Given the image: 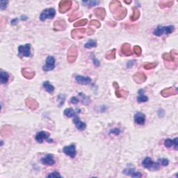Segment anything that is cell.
Segmentation results:
<instances>
[{
	"label": "cell",
	"instance_id": "1",
	"mask_svg": "<svg viewBox=\"0 0 178 178\" xmlns=\"http://www.w3.org/2000/svg\"><path fill=\"white\" fill-rule=\"evenodd\" d=\"M165 63H172V69H176L177 67V52L175 50H171L169 53H164L162 56Z\"/></svg>",
	"mask_w": 178,
	"mask_h": 178
},
{
	"label": "cell",
	"instance_id": "2",
	"mask_svg": "<svg viewBox=\"0 0 178 178\" xmlns=\"http://www.w3.org/2000/svg\"><path fill=\"white\" fill-rule=\"evenodd\" d=\"M174 31L173 26H168V27H164V26L159 25L156 29L154 30L153 33L157 36H161L163 34H170Z\"/></svg>",
	"mask_w": 178,
	"mask_h": 178
},
{
	"label": "cell",
	"instance_id": "3",
	"mask_svg": "<svg viewBox=\"0 0 178 178\" xmlns=\"http://www.w3.org/2000/svg\"><path fill=\"white\" fill-rule=\"evenodd\" d=\"M142 165L145 169L151 171H157L159 169V163L153 162V159L150 157H146L142 161Z\"/></svg>",
	"mask_w": 178,
	"mask_h": 178
},
{
	"label": "cell",
	"instance_id": "4",
	"mask_svg": "<svg viewBox=\"0 0 178 178\" xmlns=\"http://www.w3.org/2000/svg\"><path fill=\"white\" fill-rule=\"evenodd\" d=\"M78 57V49L76 45H72L67 53V60L69 63H73Z\"/></svg>",
	"mask_w": 178,
	"mask_h": 178
},
{
	"label": "cell",
	"instance_id": "5",
	"mask_svg": "<svg viewBox=\"0 0 178 178\" xmlns=\"http://www.w3.org/2000/svg\"><path fill=\"white\" fill-rule=\"evenodd\" d=\"M56 15V11L53 8H49L43 10L40 15L41 21H45L47 19H53Z\"/></svg>",
	"mask_w": 178,
	"mask_h": 178
},
{
	"label": "cell",
	"instance_id": "6",
	"mask_svg": "<svg viewBox=\"0 0 178 178\" xmlns=\"http://www.w3.org/2000/svg\"><path fill=\"white\" fill-rule=\"evenodd\" d=\"M18 51L19 54L18 56L22 57H31V45L30 44H26L25 45H22L18 47Z\"/></svg>",
	"mask_w": 178,
	"mask_h": 178
},
{
	"label": "cell",
	"instance_id": "7",
	"mask_svg": "<svg viewBox=\"0 0 178 178\" xmlns=\"http://www.w3.org/2000/svg\"><path fill=\"white\" fill-rule=\"evenodd\" d=\"M73 2L70 0H63V1H60L59 10L61 13H65L71 9Z\"/></svg>",
	"mask_w": 178,
	"mask_h": 178
},
{
	"label": "cell",
	"instance_id": "8",
	"mask_svg": "<svg viewBox=\"0 0 178 178\" xmlns=\"http://www.w3.org/2000/svg\"><path fill=\"white\" fill-rule=\"evenodd\" d=\"M113 13V17L117 20H121L123 18H125V16L127 15V9L124 7H120L116 11H115Z\"/></svg>",
	"mask_w": 178,
	"mask_h": 178
},
{
	"label": "cell",
	"instance_id": "9",
	"mask_svg": "<svg viewBox=\"0 0 178 178\" xmlns=\"http://www.w3.org/2000/svg\"><path fill=\"white\" fill-rule=\"evenodd\" d=\"M55 66V59L52 56H49L46 59V64L44 65L43 70L44 71H50L54 68Z\"/></svg>",
	"mask_w": 178,
	"mask_h": 178
},
{
	"label": "cell",
	"instance_id": "10",
	"mask_svg": "<svg viewBox=\"0 0 178 178\" xmlns=\"http://www.w3.org/2000/svg\"><path fill=\"white\" fill-rule=\"evenodd\" d=\"M113 86L114 88L116 90V95L117 97H123V98H126L127 97L128 95H129V93L125 90H121L119 88V85L117 82L114 81L113 84Z\"/></svg>",
	"mask_w": 178,
	"mask_h": 178
},
{
	"label": "cell",
	"instance_id": "11",
	"mask_svg": "<svg viewBox=\"0 0 178 178\" xmlns=\"http://www.w3.org/2000/svg\"><path fill=\"white\" fill-rule=\"evenodd\" d=\"M86 32V29L84 28L74 29L71 31V36L74 39H81L84 37Z\"/></svg>",
	"mask_w": 178,
	"mask_h": 178
},
{
	"label": "cell",
	"instance_id": "12",
	"mask_svg": "<svg viewBox=\"0 0 178 178\" xmlns=\"http://www.w3.org/2000/svg\"><path fill=\"white\" fill-rule=\"evenodd\" d=\"M63 153L65 155L69 156L70 157L74 158L76 156L77 152H76V146L74 144H71L68 146H65L63 147Z\"/></svg>",
	"mask_w": 178,
	"mask_h": 178
},
{
	"label": "cell",
	"instance_id": "13",
	"mask_svg": "<svg viewBox=\"0 0 178 178\" xmlns=\"http://www.w3.org/2000/svg\"><path fill=\"white\" fill-rule=\"evenodd\" d=\"M177 94V90L173 87H169L164 89L161 92V95L164 97H168L172 95H175Z\"/></svg>",
	"mask_w": 178,
	"mask_h": 178
},
{
	"label": "cell",
	"instance_id": "14",
	"mask_svg": "<svg viewBox=\"0 0 178 178\" xmlns=\"http://www.w3.org/2000/svg\"><path fill=\"white\" fill-rule=\"evenodd\" d=\"M25 103L27 107L31 110L37 109L39 107V102L36 100L31 98V97H28V98L26 99Z\"/></svg>",
	"mask_w": 178,
	"mask_h": 178
},
{
	"label": "cell",
	"instance_id": "15",
	"mask_svg": "<svg viewBox=\"0 0 178 178\" xmlns=\"http://www.w3.org/2000/svg\"><path fill=\"white\" fill-rule=\"evenodd\" d=\"M67 25L64 20H59L54 23V29L56 31H63L66 29Z\"/></svg>",
	"mask_w": 178,
	"mask_h": 178
},
{
	"label": "cell",
	"instance_id": "16",
	"mask_svg": "<svg viewBox=\"0 0 178 178\" xmlns=\"http://www.w3.org/2000/svg\"><path fill=\"white\" fill-rule=\"evenodd\" d=\"M133 79L137 84H142L145 82L147 79L146 75L141 72H138L133 76Z\"/></svg>",
	"mask_w": 178,
	"mask_h": 178
},
{
	"label": "cell",
	"instance_id": "17",
	"mask_svg": "<svg viewBox=\"0 0 178 178\" xmlns=\"http://www.w3.org/2000/svg\"><path fill=\"white\" fill-rule=\"evenodd\" d=\"M49 133L47 132L42 131L40 132H38L36 136V140L37 142H39L40 143H42L43 142L44 140L49 139Z\"/></svg>",
	"mask_w": 178,
	"mask_h": 178
},
{
	"label": "cell",
	"instance_id": "18",
	"mask_svg": "<svg viewBox=\"0 0 178 178\" xmlns=\"http://www.w3.org/2000/svg\"><path fill=\"white\" fill-rule=\"evenodd\" d=\"M76 81L81 85H87L91 82V79L89 77H84L81 75H77L75 77Z\"/></svg>",
	"mask_w": 178,
	"mask_h": 178
},
{
	"label": "cell",
	"instance_id": "19",
	"mask_svg": "<svg viewBox=\"0 0 178 178\" xmlns=\"http://www.w3.org/2000/svg\"><path fill=\"white\" fill-rule=\"evenodd\" d=\"M134 122L137 125H143L145 122V116L141 112H138L134 116Z\"/></svg>",
	"mask_w": 178,
	"mask_h": 178
},
{
	"label": "cell",
	"instance_id": "20",
	"mask_svg": "<svg viewBox=\"0 0 178 178\" xmlns=\"http://www.w3.org/2000/svg\"><path fill=\"white\" fill-rule=\"evenodd\" d=\"M41 163L43 164L47 165V166H52L55 163V161L54 159V157L52 155H47L46 157L42 158L41 159Z\"/></svg>",
	"mask_w": 178,
	"mask_h": 178
},
{
	"label": "cell",
	"instance_id": "21",
	"mask_svg": "<svg viewBox=\"0 0 178 178\" xmlns=\"http://www.w3.org/2000/svg\"><path fill=\"white\" fill-rule=\"evenodd\" d=\"M121 52L125 56H131L132 54V50L131 49V45L129 43H124L121 46Z\"/></svg>",
	"mask_w": 178,
	"mask_h": 178
},
{
	"label": "cell",
	"instance_id": "22",
	"mask_svg": "<svg viewBox=\"0 0 178 178\" xmlns=\"http://www.w3.org/2000/svg\"><path fill=\"white\" fill-rule=\"evenodd\" d=\"M123 173H125V175H129V176H131V177H132L139 178V177H141L142 176L141 173H140V172L136 171L135 170L133 169H127L124 170Z\"/></svg>",
	"mask_w": 178,
	"mask_h": 178
},
{
	"label": "cell",
	"instance_id": "23",
	"mask_svg": "<svg viewBox=\"0 0 178 178\" xmlns=\"http://www.w3.org/2000/svg\"><path fill=\"white\" fill-rule=\"evenodd\" d=\"M22 74H23L24 77L28 79H31L32 78L35 77L36 75L35 72L31 71L30 69L27 68H24L22 69Z\"/></svg>",
	"mask_w": 178,
	"mask_h": 178
},
{
	"label": "cell",
	"instance_id": "24",
	"mask_svg": "<svg viewBox=\"0 0 178 178\" xmlns=\"http://www.w3.org/2000/svg\"><path fill=\"white\" fill-rule=\"evenodd\" d=\"M73 123H75V126L77 127V128L79 129V130H81V131L84 130L86 127V124L84 123V122L80 121V119L79 118V117H78L77 116H76L75 118H74Z\"/></svg>",
	"mask_w": 178,
	"mask_h": 178
},
{
	"label": "cell",
	"instance_id": "25",
	"mask_svg": "<svg viewBox=\"0 0 178 178\" xmlns=\"http://www.w3.org/2000/svg\"><path fill=\"white\" fill-rule=\"evenodd\" d=\"M94 13H95L96 17H97L102 20L105 19L106 16V11L103 8H97V9H95V11H94Z\"/></svg>",
	"mask_w": 178,
	"mask_h": 178
},
{
	"label": "cell",
	"instance_id": "26",
	"mask_svg": "<svg viewBox=\"0 0 178 178\" xmlns=\"http://www.w3.org/2000/svg\"><path fill=\"white\" fill-rule=\"evenodd\" d=\"M178 139L175 138L174 140H171V139H166L164 142V145L166 147H171L172 146L175 147V149L177 148L178 146Z\"/></svg>",
	"mask_w": 178,
	"mask_h": 178
},
{
	"label": "cell",
	"instance_id": "27",
	"mask_svg": "<svg viewBox=\"0 0 178 178\" xmlns=\"http://www.w3.org/2000/svg\"><path fill=\"white\" fill-rule=\"evenodd\" d=\"M110 10L112 13H113L115 11H116L118 9H119L120 7H121V4L119 1H117V0H115V1H112L111 3H110Z\"/></svg>",
	"mask_w": 178,
	"mask_h": 178
},
{
	"label": "cell",
	"instance_id": "28",
	"mask_svg": "<svg viewBox=\"0 0 178 178\" xmlns=\"http://www.w3.org/2000/svg\"><path fill=\"white\" fill-rule=\"evenodd\" d=\"M82 15H83L82 12L77 11V12H75V13H72L71 15L69 16L68 20H69V22H70V23H72V22L75 21L77 19L79 18V17H81Z\"/></svg>",
	"mask_w": 178,
	"mask_h": 178
},
{
	"label": "cell",
	"instance_id": "29",
	"mask_svg": "<svg viewBox=\"0 0 178 178\" xmlns=\"http://www.w3.org/2000/svg\"><path fill=\"white\" fill-rule=\"evenodd\" d=\"M143 93H144V91L143 89L140 90V91H139V96L138 97V98H137L138 102H139V103L145 102H147V100H148V97L144 95Z\"/></svg>",
	"mask_w": 178,
	"mask_h": 178
},
{
	"label": "cell",
	"instance_id": "30",
	"mask_svg": "<svg viewBox=\"0 0 178 178\" xmlns=\"http://www.w3.org/2000/svg\"><path fill=\"white\" fill-rule=\"evenodd\" d=\"M9 75L7 72H4L3 70L1 71V78H0V82L1 84H5L9 81Z\"/></svg>",
	"mask_w": 178,
	"mask_h": 178
},
{
	"label": "cell",
	"instance_id": "31",
	"mask_svg": "<svg viewBox=\"0 0 178 178\" xmlns=\"http://www.w3.org/2000/svg\"><path fill=\"white\" fill-rule=\"evenodd\" d=\"M140 15H141V13H140V11L138 9L137 7H134L133 8V14L130 17V19L132 21H136L139 18Z\"/></svg>",
	"mask_w": 178,
	"mask_h": 178
},
{
	"label": "cell",
	"instance_id": "32",
	"mask_svg": "<svg viewBox=\"0 0 178 178\" xmlns=\"http://www.w3.org/2000/svg\"><path fill=\"white\" fill-rule=\"evenodd\" d=\"M1 134L2 137H7L11 134V129L9 126H4L1 129Z\"/></svg>",
	"mask_w": 178,
	"mask_h": 178
},
{
	"label": "cell",
	"instance_id": "33",
	"mask_svg": "<svg viewBox=\"0 0 178 178\" xmlns=\"http://www.w3.org/2000/svg\"><path fill=\"white\" fill-rule=\"evenodd\" d=\"M64 115L65 116L68 117V118H73V117H75L77 114H76V112L74 111V109H72V108H68L64 111Z\"/></svg>",
	"mask_w": 178,
	"mask_h": 178
},
{
	"label": "cell",
	"instance_id": "34",
	"mask_svg": "<svg viewBox=\"0 0 178 178\" xmlns=\"http://www.w3.org/2000/svg\"><path fill=\"white\" fill-rule=\"evenodd\" d=\"M173 1H161L159 2V7L161 9H165V8L171 7L173 5Z\"/></svg>",
	"mask_w": 178,
	"mask_h": 178
},
{
	"label": "cell",
	"instance_id": "35",
	"mask_svg": "<svg viewBox=\"0 0 178 178\" xmlns=\"http://www.w3.org/2000/svg\"><path fill=\"white\" fill-rule=\"evenodd\" d=\"M43 87L45 88L46 91L49 93H52L54 91V87L49 81H45V82L43 83Z\"/></svg>",
	"mask_w": 178,
	"mask_h": 178
},
{
	"label": "cell",
	"instance_id": "36",
	"mask_svg": "<svg viewBox=\"0 0 178 178\" xmlns=\"http://www.w3.org/2000/svg\"><path fill=\"white\" fill-rule=\"evenodd\" d=\"M116 49H113L111 50H110L105 56L106 59L107 60H113L116 59Z\"/></svg>",
	"mask_w": 178,
	"mask_h": 178
},
{
	"label": "cell",
	"instance_id": "37",
	"mask_svg": "<svg viewBox=\"0 0 178 178\" xmlns=\"http://www.w3.org/2000/svg\"><path fill=\"white\" fill-rule=\"evenodd\" d=\"M97 46V42L95 40H90L85 44V47L87 49H90L92 47H95Z\"/></svg>",
	"mask_w": 178,
	"mask_h": 178
},
{
	"label": "cell",
	"instance_id": "38",
	"mask_svg": "<svg viewBox=\"0 0 178 178\" xmlns=\"http://www.w3.org/2000/svg\"><path fill=\"white\" fill-rule=\"evenodd\" d=\"M88 23V20L86 19H83L81 20H79L77 23H75L74 24V27H83V26L86 25Z\"/></svg>",
	"mask_w": 178,
	"mask_h": 178
},
{
	"label": "cell",
	"instance_id": "39",
	"mask_svg": "<svg viewBox=\"0 0 178 178\" xmlns=\"http://www.w3.org/2000/svg\"><path fill=\"white\" fill-rule=\"evenodd\" d=\"M157 63H147L144 65V68L145 70H151L154 69L155 68L157 67Z\"/></svg>",
	"mask_w": 178,
	"mask_h": 178
},
{
	"label": "cell",
	"instance_id": "40",
	"mask_svg": "<svg viewBox=\"0 0 178 178\" xmlns=\"http://www.w3.org/2000/svg\"><path fill=\"white\" fill-rule=\"evenodd\" d=\"M84 4H85L88 7L91 8L94 7V6L99 4V1H83Z\"/></svg>",
	"mask_w": 178,
	"mask_h": 178
},
{
	"label": "cell",
	"instance_id": "41",
	"mask_svg": "<svg viewBox=\"0 0 178 178\" xmlns=\"http://www.w3.org/2000/svg\"><path fill=\"white\" fill-rule=\"evenodd\" d=\"M133 50H134V52L135 53L136 55H137V56H141V55L142 49H141V47H139V46L135 45L133 48Z\"/></svg>",
	"mask_w": 178,
	"mask_h": 178
},
{
	"label": "cell",
	"instance_id": "42",
	"mask_svg": "<svg viewBox=\"0 0 178 178\" xmlns=\"http://www.w3.org/2000/svg\"><path fill=\"white\" fill-rule=\"evenodd\" d=\"M158 163L161 164L162 166H168L169 163V161L167 159H164V158H162V159H158Z\"/></svg>",
	"mask_w": 178,
	"mask_h": 178
},
{
	"label": "cell",
	"instance_id": "43",
	"mask_svg": "<svg viewBox=\"0 0 178 178\" xmlns=\"http://www.w3.org/2000/svg\"><path fill=\"white\" fill-rule=\"evenodd\" d=\"M90 25L95 26L96 28H100L101 27L100 23L99 21L95 20H91V22H90Z\"/></svg>",
	"mask_w": 178,
	"mask_h": 178
},
{
	"label": "cell",
	"instance_id": "44",
	"mask_svg": "<svg viewBox=\"0 0 178 178\" xmlns=\"http://www.w3.org/2000/svg\"><path fill=\"white\" fill-rule=\"evenodd\" d=\"M8 3H9L8 1H1V2H0V9H1V10H4L7 9Z\"/></svg>",
	"mask_w": 178,
	"mask_h": 178
},
{
	"label": "cell",
	"instance_id": "45",
	"mask_svg": "<svg viewBox=\"0 0 178 178\" xmlns=\"http://www.w3.org/2000/svg\"><path fill=\"white\" fill-rule=\"evenodd\" d=\"M48 177H61V175L58 172H53L47 175Z\"/></svg>",
	"mask_w": 178,
	"mask_h": 178
},
{
	"label": "cell",
	"instance_id": "46",
	"mask_svg": "<svg viewBox=\"0 0 178 178\" xmlns=\"http://www.w3.org/2000/svg\"><path fill=\"white\" fill-rule=\"evenodd\" d=\"M110 134H113L115 135H118L120 134V129H117V128H114V129H113L112 130L110 131Z\"/></svg>",
	"mask_w": 178,
	"mask_h": 178
},
{
	"label": "cell",
	"instance_id": "47",
	"mask_svg": "<svg viewBox=\"0 0 178 178\" xmlns=\"http://www.w3.org/2000/svg\"><path fill=\"white\" fill-rule=\"evenodd\" d=\"M70 102H71V103L75 104H75L79 102V100H78L76 97H71Z\"/></svg>",
	"mask_w": 178,
	"mask_h": 178
},
{
	"label": "cell",
	"instance_id": "48",
	"mask_svg": "<svg viewBox=\"0 0 178 178\" xmlns=\"http://www.w3.org/2000/svg\"><path fill=\"white\" fill-rule=\"evenodd\" d=\"M94 32H95V31L93 29L89 28V29H88V35H92L93 33H94Z\"/></svg>",
	"mask_w": 178,
	"mask_h": 178
},
{
	"label": "cell",
	"instance_id": "49",
	"mask_svg": "<svg viewBox=\"0 0 178 178\" xmlns=\"http://www.w3.org/2000/svg\"><path fill=\"white\" fill-rule=\"evenodd\" d=\"M17 20H17V18H15V19H14L13 20H12V22H11V24L12 25H15L16 23H17Z\"/></svg>",
	"mask_w": 178,
	"mask_h": 178
},
{
	"label": "cell",
	"instance_id": "50",
	"mask_svg": "<svg viewBox=\"0 0 178 178\" xmlns=\"http://www.w3.org/2000/svg\"><path fill=\"white\" fill-rule=\"evenodd\" d=\"M21 19L22 20H27V17H26V16H25V15H23V16H22Z\"/></svg>",
	"mask_w": 178,
	"mask_h": 178
},
{
	"label": "cell",
	"instance_id": "51",
	"mask_svg": "<svg viewBox=\"0 0 178 178\" xmlns=\"http://www.w3.org/2000/svg\"><path fill=\"white\" fill-rule=\"evenodd\" d=\"M125 2L126 3V4H130L132 1H125Z\"/></svg>",
	"mask_w": 178,
	"mask_h": 178
}]
</instances>
